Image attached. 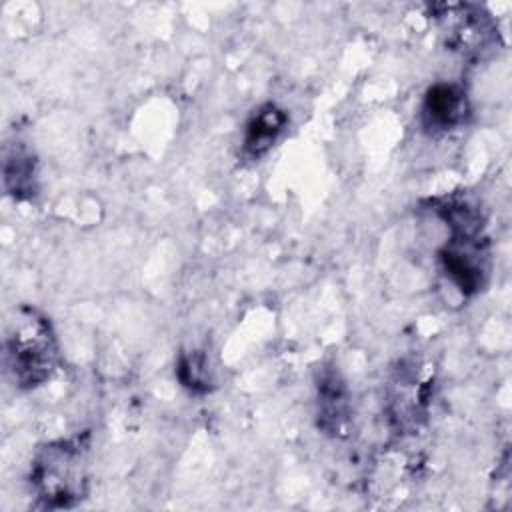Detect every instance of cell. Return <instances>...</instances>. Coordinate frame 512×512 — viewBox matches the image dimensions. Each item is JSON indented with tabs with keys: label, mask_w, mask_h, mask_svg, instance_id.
<instances>
[{
	"label": "cell",
	"mask_w": 512,
	"mask_h": 512,
	"mask_svg": "<svg viewBox=\"0 0 512 512\" xmlns=\"http://www.w3.org/2000/svg\"><path fill=\"white\" fill-rule=\"evenodd\" d=\"M6 356L18 386L44 384L58 364V344L48 318L34 308L20 310L8 334Z\"/></svg>",
	"instance_id": "obj_2"
},
{
	"label": "cell",
	"mask_w": 512,
	"mask_h": 512,
	"mask_svg": "<svg viewBox=\"0 0 512 512\" xmlns=\"http://www.w3.org/2000/svg\"><path fill=\"white\" fill-rule=\"evenodd\" d=\"M348 390L336 370H322L318 380V426L332 436L344 434L348 424Z\"/></svg>",
	"instance_id": "obj_4"
},
{
	"label": "cell",
	"mask_w": 512,
	"mask_h": 512,
	"mask_svg": "<svg viewBox=\"0 0 512 512\" xmlns=\"http://www.w3.org/2000/svg\"><path fill=\"white\" fill-rule=\"evenodd\" d=\"M178 378L182 386H186L192 392H206L208 390V366L202 354H186L178 362Z\"/></svg>",
	"instance_id": "obj_7"
},
{
	"label": "cell",
	"mask_w": 512,
	"mask_h": 512,
	"mask_svg": "<svg viewBox=\"0 0 512 512\" xmlns=\"http://www.w3.org/2000/svg\"><path fill=\"white\" fill-rule=\"evenodd\" d=\"M4 184L14 198H30L36 194V162L28 148H16L4 160Z\"/></svg>",
	"instance_id": "obj_6"
},
{
	"label": "cell",
	"mask_w": 512,
	"mask_h": 512,
	"mask_svg": "<svg viewBox=\"0 0 512 512\" xmlns=\"http://www.w3.org/2000/svg\"><path fill=\"white\" fill-rule=\"evenodd\" d=\"M36 498L48 508H70L88 488V436L62 438L42 446L30 468Z\"/></svg>",
	"instance_id": "obj_1"
},
{
	"label": "cell",
	"mask_w": 512,
	"mask_h": 512,
	"mask_svg": "<svg viewBox=\"0 0 512 512\" xmlns=\"http://www.w3.org/2000/svg\"><path fill=\"white\" fill-rule=\"evenodd\" d=\"M468 110L466 92L458 84L438 82L424 96L422 124L428 132H448L466 120Z\"/></svg>",
	"instance_id": "obj_3"
},
{
	"label": "cell",
	"mask_w": 512,
	"mask_h": 512,
	"mask_svg": "<svg viewBox=\"0 0 512 512\" xmlns=\"http://www.w3.org/2000/svg\"><path fill=\"white\" fill-rule=\"evenodd\" d=\"M288 116L276 104H264L250 116L244 132V154L260 158L284 132Z\"/></svg>",
	"instance_id": "obj_5"
}]
</instances>
